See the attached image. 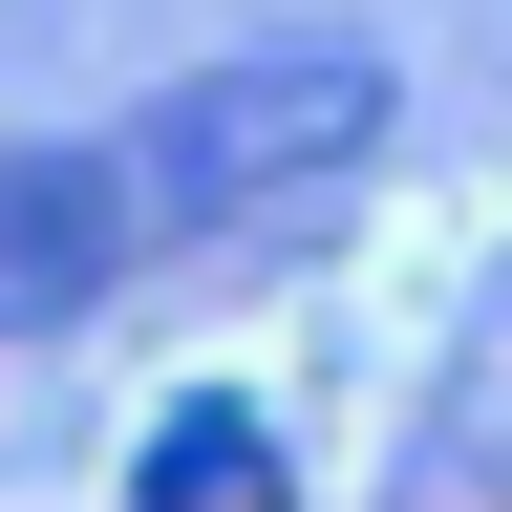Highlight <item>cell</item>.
<instances>
[{
	"label": "cell",
	"instance_id": "obj_1",
	"mask_svg": "<svg viewBox=\"0 0 512 512\" xmlns=\"http://www.w3.org/2000/svg\"><path fill=\"white\" fill-rule=\"evenodd\" d=\"M363 150H384V43H235V64H171L107 128V192L150 256H192V235H256V214H320Z\"/></svg>",
	"mask_w": 512,
	"mask_h": 512
},
{
	"label": "cell",
	"instance_id": "obj_2",
	"mask_svg": "<svg viewBox=\"0 0 512 512\" xmlns=\"http://www.w3.org/2000/svg\"><path fill=\"white\" fill-rule=\"evenodd\" d=\"M128 192H107V150H0V342H64L86 299H128Z\"/></svg>",
	"mask_w": 512,
	"mask_h": 512
},
{
	"label": "cell",
	"instance_id": "obj_3",
	"mask_svg": "<svg viewBox=\"0 0 512 512\" xmlns=\"http://www.w3.org/2000/svg\"><path fill=\"white\" fill-rule=\"evenodd\" d=\"M128 491H150V512H299V491H278V427H256V406H171Z\"/></svg>",
	"mask_w": 512,
	"mask_h": 512
}]
</instances>
